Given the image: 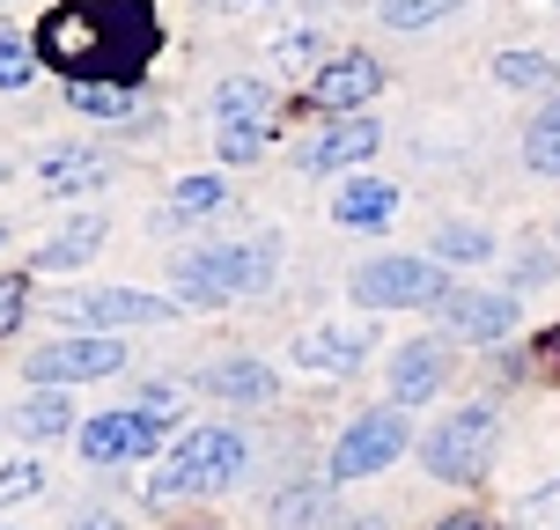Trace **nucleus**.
<instances>
[{
  "mask_svg": "<svg viewBox=\"0 0 560 530\" xmlns=\"http://www.w3.org/2000/svg\"><path fill=\"white\" fill-rule=\"evenodd\" d=\"M37 67H59L67 82H126L140 89L148 59L163 52L155 0H59L30 37Z\"/></svg>",
  "mask_w": 560,
  "mask_h": 530,
  "instance_id": "f257e3e1",
  "label": "nucleus"
},
{
  "mask_svg": "<svg viewBox=\"0 0 560 530\" xmlns=\"http://www.w3.org/2000/svg\"><path fill=\"white\" fill-rule=\"evenodd\" d=\"M280 266V244L273 236H252V244H214V251H192L177 258V303L192 309H222L236 295H258Z\"/></svg>",
  "mask_w": 560,
  "mask_h": 530,
  "instance_id": "f03ea898",
  "label": "nucleus"
},
{
  "mask_svg": "<svg viewBox=\"0 0 560 530\" xmlns=\"http://www.w3.org/2000/svg\"><path fill=\"white\" fill-rule=\"evenodd\" d=\"M244 472V435L236 427H199L177 443L163 472L148 479V502H185V494H214V486H236Z\"/></svg>",
  "mask_w": 560,
  "mask_h": 530,
  "instance_id": "7ed1b4c3",
  "label": "nucleus"
},
{
  "mask_svg": "<svg viewBox=\"0 0 560 530\" xmlns=\"http://www.w3.org/2000/svg\"><path fill=\"white\" fill-rule=\"evenodd\" d=\"M487 457H494V405H465L443 427H428V443H420V464L435 479H457V486H472L487 472Z\"/></svg>",
  "mask_w": 560,
  "mask_h": 530,
  "instance_id": "20e7f679",
  "label": "nucleus"
},
{
  "mask_svg": "<svg viewBox=\"0 0 560 530\" xmlns=\"http://www.w3.org/2000/svg\"><path fill=\"white\" fill-rule=\"evenodd\" d=\"M450 280L435 258H369L354 273V303L362 309H420V303H443Z\"/></svg>",
  "mask_w": 560,
  "mask_h": 530,
  "instance_id": "39448f33",
  "label": "nucleus"
},
{
  "mask_svg": "<svg viewBox=\"0 0 560 530\" xmlns=\"http://www.w3.org/2000/svg\"><path fill=\"white\" fill-rule=\"evenodd\" d=\"M214 126H222V163H252L266 148V126H273V89L258 74H229L214 89Z\"/></svg>",
  "mask_w": 560,
  "mask_h": 530,
  "instance_id": "423d86ee",
  "label": "nucleus"
},
{
  "mask_svg": "<svg viewBox=\"0 0 560 530\" xmlns=\"http://www.w3.org/2000/svg\"><path fill=\"white\" fill-rule=\"evenodd\" d=\"M126 368V346L112 332H89V339H59V346H37L23 362V376L37 391H67V384H96V376H118Z\"/></svg>",
  "mask_w": 560,
  "mask_h": 530,
  "instance_id": "0eeeda50",
  "label": "nucleus"
},
{
  "mask_svg": "<svg viewBox=\"0 0 560 530\" xmlns=\"http://www.w3.org/2000/svg\"><path fill=\"white\" fill-rule=\"evenodd\" d=\"M74 443H82V457L96 472H104V464H140V457H155V443H163V420L140 413V405H118V413L82 420Z\"/></svg>",
  "mask_w": 560,
  "mask_h": 530,
  "instance_id": "6e6552de",
  "label": "nucleus"
},
{
  "mask_svg": "<svg viewBox=\"0 0 560 530\" xmlns=\"http://www.w3.org/2000/svg\"><path fill=\"white\" fill-rule=\"evenodd\" d=\"M413 443L406 435V413H392V405H376V413H362L347 435L332 443V479H369V472H392L398 449Z\"/></svg>",
  "mask_w": 560,
  "mask_h": 530,
  "instance_id": "1a4fd4ad",
  "label": "nucleus"
},
{
  "mask_svg": "<svg viewBox=\"0 0 560 530\" xmlns=\"http://www.w3.org/2000/svg\"><path fill=\"white\" fill-rule=\"evenodd\" d=\"M52 309L67 317V325L118 332V325H163L177 303H163V295H140V287H89V295H52Z\"/></svg>",
  "mask_w": 560,
  "mask_h": 530,
  "instance_id": "9d476101",
  "label": "nucleus"
},
{
  "mask_svg": "<svg viewBox=\"0 0 560 530\" xmlns=\"http://www.w3.org/2000/svg\"><path fill=\"white\" fill-rule=\"evenodd\" d=\"M384 89V67L369 52H339L317 67V82H310V96H317V111H362L369 96Z\"/></svg>",
  "mask_w": 560,
  "mask_h": 530,
  "instance_id": "9b49d317",
  "label": "nucleus"
},
{
  "mask_svg": "<svg viewBox=\"0 0 560 530\" xmlns=\"http://www.w3.org/2000/svg\"><path fill=\"white\" fill-rule=\"evenodd\" d=\"M435 309H443V332L450 339H509V332H516V295H472V287H450Z\"/></svg>",
  "mask_w": 560,
  "mask_h": 530,
  "instance_id": "f8f14e48",
  "label": "nucleus"
},
{
  "mask_svg": "<svg viewBox=\"0 0 560 530\" xmlns=\"http://www.w3.org/2000/svg\"><path fill=\"white\" fill-rule=\"evenodd\" d=\"M450 384V346L443 339H413L392 354V398L398 405H428V398Z\"/></svg>",
  "mask_w": 560,
  "mask_h": 530,
  "instance_id": "ddd939ff",
  "label": "nucleus"
},
{
  "mask_svg": "<svg viewBox=\"0 0 560 530\" xmlns=\"http://www.w3.org/2000/svg\"><path fill=\"white\" fill-rule=\"evenodd\" d=\"M376 118H339V126H325V133L310 140L303 155H295V163L310 169V177H325V169H347V163H369V155H376Z\"/></svg>",
  "mask_w": 560,
  "mask_h": 530,
  "instance_id": "4468645a",
  "label": "nucleus"
},
{
  "mask_svg": "<svg viewBox=\"0 0 560 530\" xmlns=\"http://www.w3.org/2000/svg\"><path fill=\"white\" fill-rule=\"evenodd\" d=\"M96 185H112V163H104L96 148H52V155L37 163V192H52V199L96 192Z\"/></svg>",
  "mask_w": 560,
  "mask_h": 530,
  "instance_id": "2eb2a0df",
  "label": "nucleus"
},
{
  "mask_svg": "<svg viewBox=\"0 0 560 530\" xmlns=\"http://www.w3.org/2000/svg\"><path fill=\"white\" fill-rule=\"evenodd\" d=\"M362 354H369V325H325V332L295 339V362L303 368H332V376H347Z\"/></svg>",
  "mask_w": 560,
  "mask_h": 530,
  "instance_id": "dca6fc26",
  "label": "nucleus"
},
{
  "mask_svg": "<svg viewBox=\"0 0 560 530\" xmlns=\"http://www.w3.org/2000/svg\"><path fill=\"white\" fill-rule=\"evenodd\" d=\"M392 214H398L392 177H354V185L332 192V222H347V228H384Z\"/></svg>",
  "mask_w": 560,
  "mask_h": 530,
  "instance_id": "f3484780",
  "label": "nucleus"
},
{
  "mask_svg": "<svg viewBox=\"0 0 560 530\" xmlns=\"http://www.w3.org/2000/svg\"><path fill=\"white\" fill-rule=\"evenodd\" d=\"M199 384H207V398H229V405H266L273 398V368L266 362H214Z\"/></svg>",
  "mask_w": 560,
  "mask_h": 530,
  "instance_id": "a211bd4d",
  "label": "nucleus"
},
{
  "mask_svg": "<svg viewBox=\"0 0 560 530\" xmlns=\"http://www.w3.org/2000/svg\"><path fill=\"white\" fill-rule=\"evenodd\" d=\"M104 236H112L104 222H67V228L52 236V244L37 251V273H67V266H82V258H96V251H104Z\"/></svg>",
  "mask_w": 560,
  "mask_h": 530,
  "instance_id": "6ab92c4d",
  "label": "nucleus"
},
{
  "mask_svg": "<svg viewBox=\"0 0 560 530\" xmlns=\"http://www.w3.org/2000/svg\"><path fill=\"white\" fill-rule=\"evenodd\" d=\"M67 104H74L82 118H133L140 89H126V82H67Z\"/></svg>",
  "mask_w": 560,
  "mask_h": 530,
  "instance_id": "aec40b11",
  "label": "nucleus"
},
{
  "mask_svg": "<svg viewBox=\"0 0 560 530\" xmlns=\"http://www.w3.org/2000/svg\"><path fill=\"white\" fill-rule=\"evenodd\" d=\"M15 427H23V435H37V443L74 435V405H67L59 391H37V398H23V405H15Z\"/></svg>",
  "mask_w": 560,
  "mask_h": 530,
  "instance_id": "412c9836",
  "label": "nucleus"
},
{
  "mask_svg": "<svg viewBox=\"0 0 560 530\" xmlns=\"http://www.w3.org/2000/svg\"><path fill=\"white\" fill-rule=\"evenodd\" d=\"M325 508H332L325 486H288L273 494V530H325Z\"/></svg>",
  "mask_w": 560,
  "mask_h": 530,
  "instance_id": "4be33fe9",
  "label": "nucleus"
},
{
  "mask_svg": "<svg viewBox=\"0 0 560 530\" xmlns=\"http://www.w3.org/2000/svg\"><path fill=\"white\" fill-rule=\"evenodd\" d=\"M524 163H532L538 177H560V96L524 126Z\"/></svg>",
  "mask_w": 560,
  "mask_h": 530,
  "instance_id": "5701e85b",
  "label": "nucleus"
},
{
  "mask_svg": "<svg viewBox=\"0 0 560 530\" xmlns=\"http://www.w3.org/2000/svg\"><path fill=\"white\" fill-rule=\"evenodd\" d=\"M494 82H502V89H553L560 82V59H546V52H502V59H494Z\"/></svg>",
  "mask_w": 560,
  "mask_h": 530,
  "instance_id": "b1692460",
  "label": "nucleus"
},
{
  "mask_svg": "<svg viewBox=\"0 0 560 530\" xmlns=\"http://www.w3.org/2000/svg\"><path fill=\"white\" fill-rule=\"evenodd\" d=\"M214 207H229V177H185L170 192V222H192V214H214Z\"/></svg>",
  "mask_w": 560,
  "mask_h": 530,
  "instance_id": "393cba45",
  "label": "nucleus"
},
{
  "mask_svg": "<svg viewBox=\"0 0 560 530\" xmlns=\"http://www.w3.org/2000/svg\"><path fill=\"white\" fill-rule=\"evenodd\" d=\"M465 0H376V15H384V30H428L443 23V15H457Z\"/></svg>",
  "mask_w": 560,
  "mask_h": 530,
  "instance_id": "a878e982",
  "label": "nucleus"
},
{
  "mask_svg": "<svg viewBox=\"0 0 560 530\" xmlns=\"http://www.w3.org/2000/svg\"><path fill=\"white\" fill-rule=\"evenodd\" d=\"M435 258H450V266H479V258H494V236L472 222H450L443 236H435Z\"/></svg>",
  "mask_w": 560,
  "mask_h": 530,
  "instance_id": "bb28decb",
  "label": "nucleus"
},
{
  "mask_svg": "<svg viewBox=\"0 0 560 530\" xmlns=\"http://www.w3.org/2000/svg\"><path fill=\"white\" fill-rule=\"evenodd\" d=\"M37 486H45V464H37V457H15V464H0V508L30 502Z\"/></svg>",
  "mask_w": 560,
  "mask_h": 530,
  "instance_id": "cd10ccee",
  "label": "nucleus"
},
{
  "mask_svg": "<svg viewBox=\"0 0 560 530\" xmlns=\"http://www.w3.org/2000/svg\"><path fill=\"white\" fill-rule=\"evenodd\" d=\"M30 74H37V59H30V37L0 30V89H23Z\"/></svg>",
  "mask_w": 560,
  "mask_h": 530,
  "instance_id": "c85d7f7f",
  "label": "nucleus"
},
{
  "mask_svg": "<svg viewBox=\"0 0 560 530\" xmlns=\"http://www.w3.org/2000/svg\"><path fill=\"white\" fill-rule=\"evenodd\" d=\"M524 530H560V479H546L532 502H524Z\"/></svg>",
  "mask_w": 560,
  "mask_h": 530,
  "instance_id": "c756f323",
  "label": "nucleus"
},
{
  "mask_svg": "<svg viewBox=\"0 0 560 530\" xmlns=\"http://www.w3.org/2000/svg\"><path fill=\"white\" fill-rule=\"evenodd\" d=\"M23 309H30V280H0V339L23 332Z\"/></svg>",
  "mask_w": 560,
  "mask_h": 530,
  "instance_id": "7c9ffc66",
  "label": "nucleus"
},
{
  "mask_svg": "<svg viewBox=\"0 0 560 530\" xmlns=\"http://www.w3.org/2000/svg\"><path fill=\"white\" fill-rule=\"evenodd\" d=\"M140 413H155L170 427V413H177V391H170V384H148V391H140Z\"/></svg>",
  "mask_w": 560,
  "mask_h": 530,
  "instance_id": "2f4dec72",
  "label": "nucleus"
},
{
  "mask_svg": "<svg viewBox=\"0 0 560 530\" xmlns=\"http://www.w3.org/2000/svg\"><path fill=\"white\" fill-rule=\"evenodd\" d=\"M303 59H317V37H288L280 45V67H303Z\"/></svg>",
  "mask_w": 560,
  "mask_h": 530,
  "instance_id": "473e14b6",
  "label": "nucleus"
},
{
  "mask_svg": "<svg viewBox=\"0 0 560 530\" xmlns=\"http://www.w3.org/2000/svg\"><path fill=\"white\" fill-rule=\"evenodd\" d=\"M435 530H487L479 516H450V523H435Z\"/></svg>",
  "mask_w": 560,
  "mask_h": 530,
  "instance_id": "72a5a7b5",
  "label": "nucleus"
},
{
  "mask_svg": "<svg viewBox=\"0 0 560 530\" xmlns=\"http://www.w3.org/2000/svg\"><path fill=\"white\" fill-rule=\"evenodd\" d=\"M214 8H258V0H214Z\"/></svg>",
  "mask_w": 560,
  "mask_h": 530,
  "instance_id": "f704fd0d",
  "label": "nucleus"
},
{
  "mask_svg": "<svg viewBox=\"0 0 560 530\" xmlns=\"http://www.w3.org/2000/svg\"><path fill=\"white\" fill-rule=\"evenodd\" d=\"M0 244H8V222H0Z\"/></svg>",
  "mask_w": 560,
  "mask_h": 530,
  "instance_id": "c9c22d12",
  "label": "nucleus"
}]
</instances>
